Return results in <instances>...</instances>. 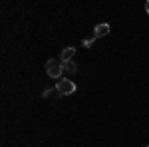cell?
<instances>
[{"mask_svg":"<svg viewBox=\"0 0 149 147\" xmlns=\"http://www.w3.org/2000/svg\"><path fill=\"white\" fill-rule=\"evenodd\" d=\"M56 91L60 95H72V93L76 91V84H74L72 79H60L56 84Z\"/></svg>","mask_w":149,"mask_h":147,"instance_id":"cell-2","label":"cell"},{"mask_svg":"<svg viewBox=\"0 0 149 147\" xmlns=\"http://www.w3.org/2000/svg\"><path fill=\"white\" fill-rule=\"evenodd\" d=\"M145 12H147V14H149V0H147V2H145Z\"/></svg>","mask_w":149,"mask_h":147,"instance_id":"cell-8","label":"cell"},{"mask_svg":"<svg viewBox=\"0 0 149 147\" xmlns=\"http://www.w3.org/2000/svg\"><path fill=\"white\" fill-rule=\"evenodd\" d=\"M46 74L50 78L54 79H62V74H64V64L56 60V58H52V60H48L46 62Z\"/></svg>","mask_w":149,"mask_h":147,"instance_id":"cell-1","label":"cell"},{"mask_svg":"<svg viewBox=\"0 0 149 147\" xmlns=\"http://www.w3.org/2000/svg\"><path fill=\"white\" fill-rule=\"evenodd\" d=\"M76 70H78V66H76V62H74V60L64 64V74H76Z\"/></svg>","mask_w":149,"mask_h":147,"instance_id":"cell-5","label":"cell"},{"mask_svg":"<svg viewBox=\"0 0 149 147\" xmlns=\"http://www.w3.org/2000/svg\"><path fill=\"white\" fill-rule=\"evenodd\" d=\"M145 147H149V145H145Z\"/></svg>","mask_w":149,"mask_h":147,"instance_id":"cell-9","label":"cell"},{"mask_svg":"<svg viewBox=\"0 0 149 147\" xmlns=\"http://www.w3.org/2000/svg\"><path fill=\"white\" fill-rule=\"evenodd\" d=\"M109 30H111V28H109V24L107 22H103V24H97V26H95V30H93V32H95V38H102V36H107L109 34Z\"/></svg>","mask_w":149,"mask_h":147,"instance_id":"cell-4","label":"cell"},{"mask_svg":"<svg viewBox=\"0 0 149 147\" xmlns=\"http://www.w3.org/2000/svg\"><path fill=\"white\" fill-rule=\"evenodd\" d=\"M74 56H76V48L68 46V48H64V50H62V54H60V62H62V64L72 62V60H74Z\"/></svg>","mask_w":149,"mask_h":147,"instance_id":"cell-3","label":"cell"},{"mask_svg":"<svg viewBox=\"0 0 149 147\" xmlns=\"http://www.w3.org/2000/svg\"><path fill=\"white\" fill-rule=\"evenodd\" d=\"M93 42H95V36H92V38H86V40H84V46H86V48H92Z\"/></svg>","mask_w":149,"mask_h":147,"instance_id":"cell-6","label":"cell"},{"mask_svg":"<svg viewBox=\"0 0 149 147\" xmlns=\"http://www.w3.org/2000/svg\"><path fill=\"white\" fill-rule=\"evenodd\" d=\"M52 91H56V88H46L42 95H44V98H50V93H52Z\"/></svg>","mask_w":149,"mask_h":147,"instance_id":"cell-7","label":"cell"}]
</instances>
